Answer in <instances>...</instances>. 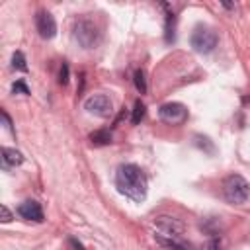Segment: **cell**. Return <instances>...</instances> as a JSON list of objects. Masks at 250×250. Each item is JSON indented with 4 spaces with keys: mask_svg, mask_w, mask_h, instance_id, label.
Here are the masks:
<instances>
[{
    "mask_svg": "<svg viewBox=\"0 0 250 250\" xmlns=\"http://www.w3.org/2000/svg\"><path fill=\"white\" fill-rule=\"evenodd\" d=\"M115 188L125 197L141 203L146 197V176L137 164H121L115 170Z\"/></svg>",
    "mask_w": 250,
    "mask_h": 250,
    "instance_id": "obj_1",
    "label": "cell"
},
{
    "mask_svg": "<svg viewBox=\"0 0 250 250\" xmlns=\"http://www.w3.org/2000/svg\"><path fill=\"white\" fill-rule=\"evenodd\" d=\"M223 195H225V199L229 203L240 205L250 195V184L240 174H229L223 180Z\"/></svg>",
    "mask_w": 250,
    "mask_h": 250,
    "instance_id": "obj_2",
    "label": "cell"
},
{
    "mask_svg": "<svg viewBox=\"0 0 250 250\" xmlns=\"http://www.w3.org/2000/svg\"><path fill=\"white\" fill-rule=\"evenodd\" d=\"M74 39L82 49H92L100 43V27L90 18H82L74 25Z\"/></svg>",
    "mask_w": 250,
    "mask_h": 250,
    "instance_id": "obj_3",
    "label": "cell"
},
{
    "mask_svg": "<svg viewBox=\"0 0 250 250\" xmlns=\"http://www.w3.org/2000/svg\"><path fill=\"white\" fill-rule=\"evenodd\" d=\"M217 41H219L217 33H215L211 27H207V25H197V27L193 29L191 37H189V43H191L193 51L203 53V55L211 53V51L217 47Z\"/></svg>",
    "mask_w": 250,
    "mask_h": 250,
    "instance_id": "obj_4",
    "label": "cell"
},
{
    "mask_svg": "<svg viewBox=\"0 0 250 250\" xmlns=\"http://www.w3.org/2000/svg\"><path fill=\"white\" fill-rule=\"evenodd\" d=\"M84 109L96 117H109L113 113L111 100L105 94H92L84 100Z\"/></svg>",
    "mask_w": 250,
    "mask_h": 250,
    "instance_id": "obj_5",
    "label": "cell"
},
{
    "mask_svg": "<svg viewBox=\"0 0 250 250\" xmlns=\"http://www.w3.org/2000/svg\"><path fill=\"white\" fill-rule=\"evenodd\" d=\"M158 117L168 123V125H182L188 119V109L184 104L180 102H168L164 105H160L158 109Z\"/></svg>",
    "mask_w": 250,
    "mask_h": 250,
    "instance_id": "obj_6",
    "label": "cell"
},
{
    "mask_svg": "<svg viewBox=\"0 0 250 250\" xmlns=\"http://www.w3.org/2000/svg\"><path fill=\"white\" fill-rule=\"evenodd\" d=\"M35 25H37V31H39V35L43 39H53L55 33H57V21H55V18H53L51 12H45V10L37 12Z\"/></svg>",
    "mask_w": 250,
    "mask_h": 250,
    "instance_id": "obj_7",
    "label": "cell"
},
{
    "mask_svg": "<svg viewBox=\"0 0 250 250\" xmlns=\"http://www.w3.org/2000/svg\"><path fill=\"white\" fill-rule=\"evenodd\" d=\"M18 213H20L21 219H25V221H33V223H43V219H45V217H43V209H41V205H39L37 201H33V199H27V201L20 203Z\"/></svg>",
    "mask_w": 250,
    "mask_h": 250,
    "instance_id": "obj_8",
    "label": "cell"
},
{
    "mask_svg": "<svg viewBox=\"0 0 250 250\" xmlns=\"http://www.w3.org/2000/svg\"><path fill=\"white\" fill-rule=\"evenodd\" d=\"M0 160H2V166L4 168H14V166H20L21 162H23V156H21V152L20 150H16V148H8V146H4L2 150H0Z\"/></svg>",
    "mask_w": 250,
    "mask_h": 250,
    "instance_id": "obj_9",
    "label": "cell"
},
{
    "mask_svg": "<svg viewBox=\"0 0 250 250\" xmlns=\"http://www.w3.org/2000/svg\"><path fill=\"white\" fill-rule=\"evenodd\" d=\"M90 141H92V145H96V146L109 145V143H111V131H107V129L94 131V133L90 135Z\"/></svg>",
    "mask_w": 250,
    "mask_h": 250,
    "instance_id": "obj_10",
    "label": "cell"
},
{
    "mask_svg": "<svg viewBox=\"0 0 250 250\" xmlns=\"http://www.w3.org/2000/svg\"><path fill=\"white\" fill-rule=\"evenodd\" d=\"M145 111H146V107H145V104H143L141 100H137V102H135V107H133V115H131V123H133V125H139V123L143 121V117H145Z\"/></svg>",
    "mask_w": 250,
    "mask_h": 250,
    "instance_id": "obj_11",
    "label": "cell"
},
{
    "mask_svg": "<svg viewBox=\"0 0 250 250\" xmlns=\"http://www.w3.org/2000/svg\"><path fill=\"white\" fill-rule=\"evenodd\" d=\"M12 66H14L16 70H21V72H25V70H27L25 57H23V53H21V51H16V53L12 55Z\"/></svg>",
    "mask_w": 250,
    "mask_h": 250,
    "instance_id": "obj_12",
    "label": "cell"
},
{
    "mask_svg": "<svg viewBox=\"0 0 250 250\" xmlns=\"http://www.w3.org/2000/svg\"><path fill=\"white\" fill-rule=\"evenodd\" d=\"M174 21H176L174 12L166 14V41H168V43L174 41Z\"/></svg>",
    "mask_w": 250,
    "mask_h": 250,
    "instance_id": "obj_13",
    "label": "cell"
},
{
    "mask_svg": "<svg viewBox=\"0 0 250 250\" xmlns=\"http://www.w3.org/2000/svg\"><path fill=\"white\" fill-rule=\"evenodd\" d=\"M133 80H135V88H137L141 94H145V92H146V78H145V72H143V70H135Z\"/></svg>",
    "mask_w": 250,
    "mask_h": 250,
    "instance_id": "obj_14",
    "label": "cell"
},
{
    "mask_svg": "<svg viewBox=\"0 0 250 250\" xmlns=\"http://www.w3.org/2000/svg\"><path fill=\"white\" fill-rule=\"evenodd\" d=\"M12 92H14V94H25V96H27V94H29V88L25 86L23 80H16L14 86H12Z\"/></svg>",
    "mask_w": 250,
    "mask_h": 250,
    "instance_id": "obj_15",
    "label": "cell"
},
{
    "mask_svg": "<svg viewBox=\"0 0 250 250\" xmlns=\"http://www.w3.org/2000/svg\"><path fill=\"white\" fill-rule=\"evenodd\" d=\"M59 82H61L62 86L68 82V64H66V62H62V66H61V72H59Z\"/></svg>",
    "mask_w": 250,
    "mask_h": 250,
    "instance_id": "obj_16",
    "label": "cell"
},
{
    "mask_svg": "<svg viewBox=\"0 0 250 250\" xmlns=\"http://www.w3.org/2000/svg\"><path fill=\"white\" fill-rule=\"evenodd\" d=\"M201 250H221V242L217 238H211L201 246Z\"/></svg>",
    "mask_w": 250,
    "mask_h": 250,
    "instance_id": "obj_17",
    "label": "cell"
},
{
    "mask_svg": "<svg viewBox=\"0 0 250 250\" xmlns=\"http://www.w3.org/2000/svg\"><path fill=\"white\" fill-rule=\"evenodd\" d=\"M0 115H2V119H4L6 129H8V131H14V127H12V119H10V115L6 113V109H2V111H0Z\"/></svg>",
    "mask_w": 250,
    "mask_h": 250,
    "instance_id": "obj_18",
    "label": "cell"
},
{
    "mask_svg": "<svg viewBox=\"0 0 250 250\" xmlns=\"http://www.w3.org/2000/svg\"><path fill=\"white\" fill-rule=\"evenodd\" d=\"M0 211H2V223H10V221H12V213H10V209H8L6 205H2Z\"/></svg>",
    "mask_w": 250,
    "mask_h": 250,
    "instance_id": "obj_19",
    "label": "cell"
},
{
    "mask_svg": "<svg viewBox=\"0 0 250 250\" xmlns=\"http://www.w3.org/2000/svg\"><path fill=\"white\" fill-rule=\"evenodd\" d=\"M70 244H72V246H74L76 250H84V248H82V244H80V242H76L74 238H70Z\"/></svg>",
    "mask_w": 250,
    "mask_h": 250,
    "instance_id": "obj_20",
    "label": "cell"
},
{
    "mask_svg": "<svg viewBox=\"0 0 250 250\" xmlns=\"http://www.w3.org/2000/svg\"><path fill=\"white\" fill-rule=\"evenodd\" d=\"M168 250H188V248H186V246H184L182 242H178L176 246H172V248H168Z\"/></svg>",
    "mask_w": 250,
    "mask_h": 250,
    "instance_id": "obj_21",
    "label": "cell"
}]
</instances>
